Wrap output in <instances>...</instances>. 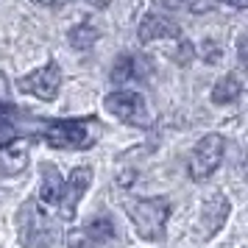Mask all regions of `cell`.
I'll return each mask as SVG.
<instances>
[{
    "instance_id": "1",
    "label": "cell",
    "mask_w": 248,
    "mask_h": 248,
    "mask_svg": "<svg viewBox=\"0 0 248 248\" xmlns=\"http://www.w3.org/2000/svg\"><path fill=\"white\" fill-rule=\"evenodd\" d=\"M123 206L131 217V226L142 240H148V243L165 240V223L170 217L168 198H125Z\"/></svg>"
},
{
    "instance_id": "2",
    "label": "cell",
    "mask_w": 248,
    "mask_h": 248,
    "mask_svg": "<svg viewBox=\"0 0 248 248\" xmlns=\"http://www.w3.org/2000/svg\"><path fill=\"white\" fill-rule=\"evenodd\" d=\"M17 232L23 248H50L56 243V220L42 209L39 201H25L17 212Z\"/></svg>"
},
{
    "instance_id": "3",
    "label": "cell",
    "mask_w": 248,
    "mask_h": 248,
    "mask_svg": "<svg viewBox=\"0 0 248 248\" xmlns=\"http://www.w3.org/2000/svg\"><path fill=\"white\" fill-rule=\"evenodd\" d=\"M92 120H39L36 117L34 131L39 140H45L50 148H70L81 151L95 142V134L90 131Z\"/></svg>"
},
{
    "instance_id": "4",
    "label": "cell",
    "mask_w": 248,
    "mask_h": 248,
    "mask_svg": "<svg viewBox=\"0 0 248 248\" xmlns=\"http://www.w3.org/2000/svg\"><path fill=\"white\" fill-rule=\"evenodd\" d=\"M223 154H226V140L223 134H203L195 148L190 151V162H187V173H190L192 181H206L212 176L215 170L220 168L223 162Z\"/></svg>"
},
{
    "instance_id": "5",
    "label": "cell",
    "mask_w": 248,
    "mask_h": 248,
    "mask_svg": "<svg viewBox=\"0 0 248 248\" xmlns=\"http://www.w3.org/2000/svg\"><path fill=\"white\" fill-rule=\"evenodd\" d=\"M106 112L123 120L128 125H148V109H145V98L134 90H117L106 95Z\"/></svg>"
},
{
    "instance_id": "6",
    "label": "cell",
    "mask_w": 248,
    "mask_h": 248,
    "mask_svg": "<svg viewBox=\"0 0 248 248\" xmlns=\"http://www.w3.org/2000/svg\"><path fill=\"white\" fill-rule=\"evenodd\" d=\"M17 84H20V92H28L39 101H53L59 95V87H62V70H59L56 62H47L45 67L28 73Z\"/></svg>"
},
{
    "instance_id": "7",
    "label": "cell",
    "mask_w": 248,
    "mask_h": 248,
    "mask_svg": "<svg viewBox=\"0 0 248 248\" xmlns=\"http://www.w3.org/2000/svg\"><path fill=\"white\" fill-rule=\"evenodd\" d=\"M92 184V170L90 168H76L70 173V179L64 181V187H62V198H59V215L64 217V220H73L76 217V209H78V201L81 195L90 190Z\"/></svg>"
},
{
    "instance_id": "8",
    "label": "cell",
    "mask_w": 248,
    "mask_h": 248,
    "mask_svg": "<svg viewBox=\"0 0 248 248\" xmlns=\"http://www.w3.org/2000/svg\"><path fill=\"white\" fill-rule=\"evenodd\" d=\"M114 240V223L109 217H95L67 237V248H103Z\"/></svg>"
},
{
    "instance_id": "9",
    "label": "cell",
    "mask_w": 248,
    "mask_h": 248,
    "mask_svg": "<svg viewBox=\"0 0 248 248\" xmlns=\"http://www.w3.org/2000/svg\"><path fill=\"white\" fill-rule=\"evenodd\" d=\"M28 120H31V114L20 112L14 103L0 101V151L12 148L14 142L25 134L23 123H28Z\"/></svg>"
},
{
    "instance_id": "10",
    "label": "cell",
    "mask_w": 248,
    "mask_h": 248,
    "mask_svg": "<svg viewBox=\"0 0 248 248\" xmlns=\"http://www.w3.org/2000/svg\"><path fill=\"white\" fill-rule=\"evenodd\" d=\"M229 212H232V206H229V201L223 198V192H212V195L203 201V206H201V234H203V240H209L212 234H217V232L223 229Z\"/></svg>"
},
{
    "instance_id": "11",
    "label": "cell",
    "mask_w": 248,
    "mask_h": 248,
    "mask_svg": "<svg viewBox=\"0 0 248 248\" xmlns=\"http://www.w3.org/2000/svg\"><path fill=\"white\" fill-rule=\"evenodd\" d=\"M151 70H154L151 59L137 56V53H123V56L114 62V67L109 76H112L114 84H131V81H145L151 76Z\"/></svg>"
},
{
    "instance_id": "12",
    "label": "cell",
    "mask_w": 248,
    "mask_h": 248,
    "mask_svg": "<svg viewBox=\"0 0 248 248\" xmlns=\"http://www.w3.org/2000/svg\"><path fill=\"white\" fill-rule=\"evenodd\" d=\"M140 42H156V39H181V28L173 20L162 14H145L142 23L137 28Z\"/></svg>"
},
{
    "instance_id": "13",
    "label": "cell",
    "mask_w": 248,
    "mask_h": 248,
    "mask_svg": "<svg viewBox=\"0 0 248 248\" xmlns=\"http://www.w3.org/2000/svg\"><path fill=\"white\" fill-rule=\"evenodd\" d=\"M62 187H64V179L59 176V170L53 168V165H42V187H39V203L56 206L59 198H62Z\"/></svg>"
},
{
    "instance_id": "14",
    "label": "cell",
    "mask_w": 248,
    "mask_h": 248,
    "mask_svg": "<svg viewBox=\"0 0 248 248\" xmlns=\"http://www.w3.org/2000/svg\"><path fill=\"white\" fill-rule=\"evenodd\" d=\"M240 95H243V84H240V78L232 76V73L223 76V78H217V84L212 87V101L220 103V106L240 101Z\"/></svg>"
},
{
    "instance_id": "15",
    "label": "cell",
    "mask_w": 248,
    "mask_h": 248,
    "mask_svg": "<svg viewBox=\"0 0 248 248\" xmlns=\"http://www.w3.org/2000/svg\"><path fill=\"white\" fill-rule=\"evenodd\" d=\"M98 36H101V31H98L92 23H78V25H73V28H70L67 39H70V45H73V47L87 50V47L95 45V39H98Z\"/></svg>"
},
{
    "instance_id": "16",
    "label": "cell",
    "mask_w": 248,
    "mask_h": 248,
    "mask_svg": "<svg viewBox=\"0 0 248 248\" xmlns=\"http://www.w3.org/2000/svg\"><path fill=\"white\" fill-rule=\"evenodd\" d=\"M201 56H203V62H209V64H215V62L220 59V47H217V42H215V39H206V42H203Z\"/></svg>"
},
{
    "instance_id": "17",
    "label": "cell",
    "mask_w": 248,
    "mask_h": 248,
    "mask_svg": "<svg viewBox=\"0 0 248 248\" xmlns=\"http://www.w3.org/2000/svg\"><path fill=\"white\" fill-rule=\"evenodd\" d=\"M184 3H187V9L192 14H206L215 9V0H184Z\"/></svg>"
},
{
    "instance_id": "18",
    "label": "cell",
    "mask_w": 248,
    "mask_h": 248,
    "mask_svg": "<svg viewBox=\"0 0 248 248\" xmlns=\"http://www.w3.org/2000/svg\"><path fill=\"white\" fill-rule=\"evenodd\" d=\"M176 62L179 64H190L192 62V45L187 39H179V50H176Z\"/></svg>"
},
{
    "instance_id": "19",
    "label": "cell",
    "mask_w": 248,
    "mask_h": 248,
    "mask_svg": "<svg viewBox=\"0 0 248 248\" xmlns=\"http://www.w3.org/2000/svg\"><path fill=\"white\" fill-rule=\"evenodd\" d=\"M237 53H240V67H248V59H246V36H240V42H237Z\"/></svg>"
},
{
    "instance_id": "20",
    "label": "cell",
    "mask_w": 248,
    "mask_h": 248,
    "mask_svg": "<svg viewBox=\"0 0 248 248\" xmlns=\"http://www.w3.org/2000/svg\"><path fill=\"white\" fill-rule=\"evenodd\" d=\"M162 9H170V12H176V9H181V0H156Z\"/></svg>"
},
{
    "instance_id": "21",
    "label": "cell",
    "mask_w": 248,
    "mask_h": 248,
    "mask_svg": "<svg viewBox=\"0 0 248 248\" xmlns=\"http://www.w3.org/2000/svg\"><path fill=\"white\" fill-rule=\"evenodd\" d=\"M217 3V0H215ZM220 3H226V6H232V9H246L248 0H220Z\"/></svg>"
},
{
    "instance_id": "22",
    "label": "cell",
    "mask_w": 248,
    "mask_h": 248,
    "mask_svg": "<svg viewBox=\"0 0 248 248\" xmlns=\"http://www.w3.org/2000/svg\"><path fill=\"white\" fill-rule=\"evenodd\" d=\"M36 6H62V3H67V0H34Z\"/></svg>"
},
{
    "instance_id": "23",
    "label": "cell",
    "mask_w": 248,
    "mask_h": 248,
    "mask_svg": "<svg viewBox=\"0 0 248 248\" xmlns=\"http://www.w3.org/2000/svg\"><path fill=\"white\" fill-rule=\"evenodd\" d=\"M87 3H90L92 9H106L109 6V0H87Z\"/></svg>"
}]
</instances>
